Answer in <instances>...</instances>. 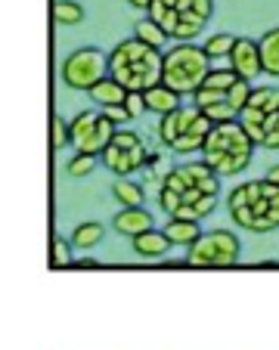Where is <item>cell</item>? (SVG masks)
Here are the masks:
<instances>
[{
	"mask_svg": "<svg viewBox=\"0 0 279 350\" xmlns=\"http://www.w3.org/2000/svg\"><path fill=\"white\" fill-rule=\"evenodd\" d=\"M258 46H261V66H264V75L279 78V25L261 34Z\"/></svg>",
	"mask_w": 279,
	"mask_h": 350,
	"instance_id": "cell-19",
	"label": "cell"
},
{
	"mask_svg": "<svg viewBox=\"0 0 279 350\" xmlns=\"http://www.w3.org/2000/svg\"><path fill=\"white\" fill-rule=\"evenodd\" d=\"M75 267H81V270H84V267H87V270H93V267H100V260H96V258H87V254H84V258L75 260Z\"/></svg>",
	"mask_w": 279,
	"mask_h": 350,
	"instance_id": "cell-31",
	"label": "cell"
},
{
	"mask_svg": "<svg viewBox=\"0 0 279 350\" xmlns=\"http://www.w3.org/2000/svg\"><path fill=\"white\" fill-rule=\"evenodd\" d=\"M133 38L143 40V44L152 46V50H161V53H165V40H168V34L161 31V28L155 25V22L149 19V16H143V19L133 22Z\"/></svg>",
	"mask_w": 279,
	"mask_h": 350,
	"instance_id": "cell-22",
	"label": "cell"
},
{
	"mask_svg": "<svg viewBox=\"0 0 279 350\" xmlns=\"http://www.w3.org/2000/svg\"><path fill=\"white\" fill-rule=\"evenodd\" d=\"M230 68L239 75L242 81H254L258 75H264L258 40H252V38H236V46H232V53H230Z\"/></svg>",
	"mask_w": 279,
	"mask_h": 350,
	"instance_id": "cell-13",
	"label": "cell"
},
{
	"mask_svg": "<svg viewBox=\"0 0 279 350\" xmlns=\"http://www.w3.org/2000/svg\"><path fill=\"white\" fill-rule=\"evenodd\" d=\"M103 78H109V53L100 46H81L62 62V81L72 90H93Z\"/></svg>",
	"mask_w": 279,
	"mask_h": 350,
	"instance_id": "cell-11",
	"label": "cell"
},
{
	"mask_svg": "<svg viewBox=\"0 0 279 350\" xmlns=\"http://www.w3.org/2000/svg\"><path fill=\"white\" fill-rule=\"evenodd\" d=\"M254 149L245 131H242L239 121H230V124H214L208 133L205 146H202V161L211 167L217 177H232V174H242L254 159Z\"/></svg>",
	"mask_w": 279,
	"mask_h": 350,
	"instance_id": "cell-4",
	"label": "cell"
},
{
	"mask_svg": "<svg viewBox=\"0 0 279 350\" xmlns=\"http://www.w3.org/2000/svg\"><path fill=\"white\" fill-rule=\"evenodd\" d=\"M242 245L230 230H211L202 232L199 242L186 252V264L189 267H232L239 260Z\"/></svg>",
	"mask_w": 279,
	"mask_h": 350,
	"instance_id": "cell-12",
	"label": "cell"
},
{
	"mask_svg": "<svg viewBox=\"0 0 279 350\" xmlns=\"http://www.w3.org/2000/svg\"><path fill=\"white\" fill-rule=\"evenodd\" d=\"M100 112H106V118H112L115 124H124V121H131V115H127L124 106H112V109H100Z\"/></svg>",
	"mask_w": 279,
	"mask_h": 350,
	"instance_id": "cell-29",
	"label": "cell"
},
{
	"mask_svg": "<svg viewBox=\"0 0 279 350\" xmlns=\"http://www.w3.org/2000/svg\"><path fill=\"white\" fill-rule=\"evenodd\" d=\"M87 96L93 99V106H100V109H112V106H124V99H127V90L118 84V81L109 75V78H103L100 84L93 87V90H87Z\"/></svg>",
	"mask_w": 279,
	"mask_h": 350,
	"instance_id": "cell-17",
	"label": "cell"
},
{
	"mask_svg": "<svg viewBox=\"0 0 279 350\" xmlns=\"http://www.w3.org/2000/svg\"><path fill=\"white\" fill-rule=\"evenodd\" d=\"M232 46H236V38L226 34V31H217V34H211V38L205 40V53L211 56V59H230Z\"/></svg>",
	"mask_w": 279,
	"mask_h": 350,
	"instance_id": "cell-24",
	"label": "cell"
},
{
	"mask_svg": "<svg viewBox=\"0 0 279 350\" xmlns=\"http://www.w3.org/2000/svg\"><path fill=\"white\" fill-rule=\"evenodd\" d=\"M211 75V56L205 53V46L196 44H174L165 50V75L161 84L171 87L180 96H196L205 78Z\"/></svg>",
	"mask_w": 279,
	"mask_h": 350,
	"instance_id": "cell-6",
	"label": "cell"
},
{
	"mask_svg": "<svg viewBox=\"0 0 279 350\" xmlns=\"http://www.w3.org/2000/svg\"><path fill=\"white\" fill-rule=\"evenodd\" d=\"M109 75L127 93H146L161 84L165 75V53L152 50L137 38H124L109 50Z\"/></svg>",
	"mask_w": 279,
	"mask_h": 350,
	"instance_id": "cell-2",
	"label": "cell"
},
{
	"mask_svg": "<svg viewBox=\"0 0 279 350\" xmlns=\"http://www.w3.org/2000/svg\"><path fill=\"white\" fill-rule=\"evenodd\" d=\"M220 177L205 161H186L174 165L161 177L159 186V208L168 220H205L217 208Z\"/></svg>",
	"mask_w": 279,
	"mask_h": 350,
	"instance_id": "cell-1",
	"label": "cell"
},
{
	"mask_svg": "<svg viewBox=\"0 0 279 350\" xmlns=\"http://www.w3.org/2000/svg\"><path fill=\"white\" fill-rule=\"evenodd\" d=\"M146 159L149 149L143 146V137L131 127H118L112 143L106 146V152L100 155L103 167L109 174H115V180H131V174H140L146 167Z\"/></svg>",
	"mask_w": 279,
	"mask_h": 350,
	"instance_id": "cell-9",
	"label": "cell"
},
{
	"mask_svg": "<svg viewBox=\"0 0 279 350\" xmlns=\"http://www.w3.org/2000/svg\"><path fill=\"white\" fill-rule=\"evenodd\" d=\"M68 127H72L75 155H93V159H100L106 152V146L112 143V137L118 133V124L112 118H106V112H100V109L78 112Z\"/></svg>",
	"mask_w": 279,
	"mask_h": 350,
	"instance_id": "cell-10",
	"label": "cell"
},
{
	"mask_svg": "<svg viewBox=\"0 0 279 350\" xmlns=\"http://www.w3.org/2000/svg\"><path fill=\"white\" fill-rule=\"evenodd\" d=\"M149 19L168 34V40L193 44L214 16V0H152Z\"/></svg>",
	"mask_w": 279,
	"mask_h": 350,
	"instance_id": "cell-5",
	"label": "cell"
},
{
	"mask_svg": "<svg viewBox=\"0 0 279 350\" xmlns=\"http://www.w3.org/2000/svg\"><path fill=\"white\" fill-rule=\"evenodd\" d=\"M112 230L121 232V236H127V239H137V236H143V232L155 230L152 214H149L146 208H121V211L112 217Z\"/></svg>",
	"mask_w": 279,
	"mask_h": 350,
	"instance_id": "cell-14",
	"label": "cell"
},
{
	"mask_svg": "<svg viewBox=\"0 0 279 350\" xmlns=\"http://www.w3.org/2000/svg\"><path fill=\"white\" fill-rule=\"evenodd\" d=\"M53 19H56V25H66V28L81 25V22H84V7H81L78 0H56Z\"/></svg>",
	"mask_w": 279,
	"mask_h": 350,
	"instance_id": "cell-23",
	"label": "cell"
},
{
	"mask_svg": "<svg viewBox=\"0 0 279 350\" xmlns=\"http://www.w3.org/2000/svg\"><path fill=\"white\" fill-rule=\"evenodd\" d=\"M211 127L214 124L196 106H180L177 112L159 118L155 133H159V139L171 149V152L193 155V152H202V146H205Z\"/></svg>",
	"mask_w": 279,
	"mask_h": 350,
	"instance_id": "cell-8",
	"label": "cell"
},
{
	"mask_svg": "<svg viewBox=\"0 0 279 350\" xmlns=\"http://www.w3.org/2000/svg\"><path fill=\"white\" fill-rule=\"evenodd\" d=\"M127 3H131L133 10H143V13H149V3H152V0H127Z\"/></svg>",
	"mask_w": 279,
	"mask_h": 350,
	"instance_id": "cell-32",
	"label": "cell"
},
{
	"mask_svg": "<svg viewBox=\"0 0 279 350\" xmlns=\"http://www.w3.org/2000/svg\"><path fill=\"white\" fill-rule=\"evenodd\" d=\"M112 198L118 202L121 208H143L146 192H143V186L140 183H133V180H115L112 183Z\"/></svg>",
	"mask_w": 279,
	"mask_h": 350,
	"instance_id": "cell-21",
	"label": "cell"
},
{
	"mask_svg": "<svg viewBox=\"0 0 279 350\" xmlns=\"http://www.w3.org/2000/svg\"><path fill=\"white\" fill-rule=\"evenodd\" d=\"M161 232L168 236V242H171L174 248H193L202 239V226L196 224V220H168V224L161 226Z\"/></svg>",
	"mask_w": 279,
	"mask_h": 350,
	"instance_id": "cell-16",
	"label": "cell"
},
{
	"mask_svg": "<svg viewBox=\"0 0 279 350\" xmlns=\"http://www.w3.org/2000/svg\"><path fill=\"white\" fill-rule=\"evenodd\" d=\"M72 121H66L62 115H53L50 118V149H66L72 146Z\"/></svg>",
	"mask_w": 279,
	"mask_h": 350,
	"instance_id": "cell-25",
	"label": "cell"
},
{
	"mask_svg": "<svg viewBox=\"0 0 279 350\" xmlns=\"http://www.w3.org/2000/svg\"><path fill=\"white\" fill-rule=\"evenodd\" d=\"M124 109H127V115H131V121L140 118V115H146V99H143V93H127Z\"/></svg>",
	"mask_w": 279,
	"mask_h": 350,
	"instance_id": "cell-28",
	"label": "cell"
},
{
	"mask_svg": "<svg viewBox=\"0 0 279 350\" xmlns=\"http://www.w3.org/2000/svg\"><path fill=\"white\" fill-rule=\"evenodd\" d=\"M103 236H106V226H103L100 220H84V224H78L72 232V248H81V252L96 248V245L103 242Z\"/></svg>",
	"mask_w": 279,
	"mask_h": 350,
	"instance_id": "cell-20",
	"label": "cell"
},
{
	"mask_svg": "<svg viewBox=\"0 0 279 350\" xmlns=\"http://www.w3.org/2000/svg\"><path fill=\"white\" fill-rule=\"evenodd\" d=\"M242 131L252 137L258 149H279V87H254L252 99L239 112Z\"/></svg>",
	"mask_w": 279,
	"mask_h": 350,
	"instance_id": "cell-7",
	"label": "cell"
},
{
	"mask_svg": "<svg viewBox=\"0 0 279 350\" xmlns=\"http://www.w3.org/2000/svg\"><path fill=\"white\" fill-rule=\"evenodd\" d=\"M131 245H133V252H137L140 258H165V254L174 248V245L168 242V236H165L161 230L143 232V236L131 239Z\"/></svg>",
	"mask_w": 279,
	"mask_h": 350,
	"instance_id": "cell-18",
	"label": "cell"
},
{
	"mask_svg": "<svg viewBox=\"0 0 279 350\" xmlns=\"http://www.w3.org/2000/svg\"><path fill=\"white\" fill-rule=\"evenodd\" d=\"M75 258H72V248H68L66 239H53L50 242V267H72Z\"/></svg>",
	"mask_w": 279,
	"mask_h": 350,
	"instance_id": "cell-26",
	"label": "cell"
},
{
	"mask_svg": "<svg viewBox=\"0 0 279 350\" xmlns=\"http://www.w3.org/2000/svg\"><path fill=\"white\" fill-rule=\"evenodd\" d=\"M264 180H267V183H273V186H279V165H270V167H267Z\"/></svg>",
	"mask_w": 279,
	"mask_h": 350,
	"instance_id": "cell-30",
	"label": "cell"
},
{
	"mask_svg": "<svg viewBox=\"0 0 279 350\" xmlns=\"http://www.w3.org/2000/svg\"><path fill=\"white\" fill-rule=\"evenodd\" d=\"M93 167H96L93 155H75V159H68L66 174H72V177H87V174H93Z\"/></svg>",
	"mask_w": 279,
	"mask_h": 350,
	"instance_id": "cell-27",
	"label": "cell"
},
{
	"mask_svg": "<svg viewBox=\"0 0 279 350\" xmlns=\"http://www.w3.org/2000/svg\"><path fill=\"white\" fill-rule=\"evenodd\" d=\"M226 211L232 224L248 232L279 230V186L267 180H248L226 196Z\"/></svg>",
	"mask_w": 279,
	"mask_h": 350,
	"instance_id": "cell-3",
	"label": "cell"
},
{
	"mask_svg": "<svg viewBox=\"0 0 279 350\" xmlns=\"http://www.w3.org/2000/svg\"><path fill=\"white\" fill-rule=\"evenodd\" d=\"M143 99H146V112H152V115H159V118H165V115H171V112H177L183 103H180V93H174L171 87H165V84H159V87H152V90H146L143 93Z\"/></svg>",
	"mask_w": 279,
	"mask_h": 350,
	"instance_id": "cell-15",
	"label": "cell"
}]
</instances>
